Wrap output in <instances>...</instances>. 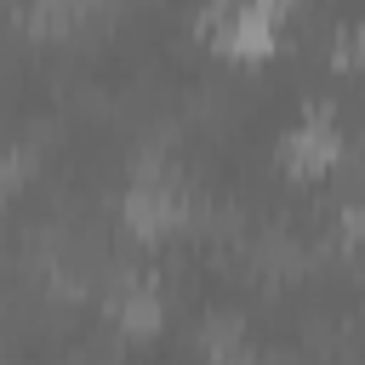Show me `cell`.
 <instances>
[{"label":"cell","instance_id":"6da1fadb","mask_svg":"<svg viewBox=\"0 0 365 365\" xmlns=\"http://www.w3.org/2000/svg\"><path fill=\"white\" fill-rule=\"evenodd\" d=\"M331 160H336V131H331V120H302V125L285 137V165H291V171L314 177V171H325Z\"/></svg>","mask_w":365,"mask_h":365}]
</instances>
